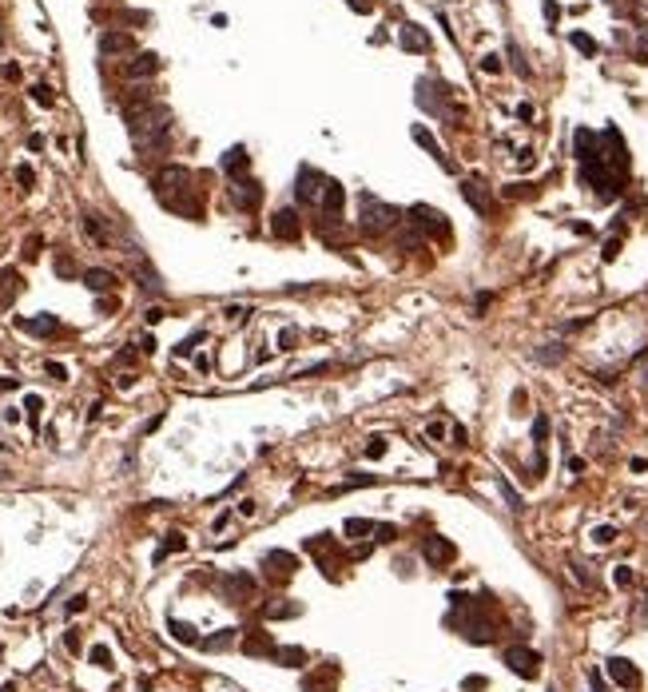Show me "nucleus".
Masks as SVG:
<instances>
[{
    "label": "nucleus",
    "instance_id": "nucleus-18",
    "mask_svg": "<svg viewBox=\"0 0 648 692\" xmlns=\"http://www.w3.org/2000/svg\"><path fill=\"white\" fill-rule=\"evenodd\" d=\"M334 680H338V664H326L322 673H311L302 680V692H334Z\"/></svg>",
    "mask_w": 648,
    "mask_h": 692
},
{
    "label": "nucleus",
    "instance_id": "nucleus-12",
    "mask_svg": "<svg viewBox=\"0 0 648 692\" xmlns=\"http://www.w3.org/2000/svg\"><path fill=\"white\" fill-rule=\"evenodd\" d=\"M159 72V56L156 52H140V56H131L124 64V76L127 80H147V76H156Z\"/></svg>",
    "mask_w": 648,
    "mask_h": 692
},
{
    "label": "nucleus",
    "instance_id": "nucleus-43",
    "mask_svg": "<svg viewBox=\"0 0 648 692\" xmlns=\"http://www.w3.org/2000/svg\"><path fill=\"white\" fill-rule=\"evenodd\" d=\"M613 537H617V530H613V525H601V530L593 533V541H597V545H609Z\"/></svg>",
    "mask_w": 648,
    "mask_h": 692
},
{
    "label": "nucleus",
    "instance_id": "nucleus-1",
    "mask_svg": "<svg viewBox=\"0 0 648 692\" xmlns=\"http://www.w3.org/2000/svg\"><path fill=\"white\" fill-rule=\"evenodd\" d=\"M156 195L159 203L175 215H187V219H199L203 215V203H199V191H195V179H191L187 167H163L156 176Z\"/></svg>",
    "mask_w": 648,
    "mask_h": 692
},
{
    "label": "nucleus",
    "instance_id": "nucleus-22",
    "mask_svg": "<svg viewBox=\"0 0 648 692\" xmlns=\"http://www.w3.org/2000/svg\"><path fill=\"white\" fill-rule=\"evenodd\" d=\"M394 243H398V251H422V247H426V235H422V231H418V227H414L410 219H406Z\"/></svg>",
    "mask_w": 648,
    "mask_h": 692
},
{
    "label": "nucleus",
    "instance_id": "nucleus-20",
    "mask_svg": "<svg viewBox=\"0 0 648 692\" xmlns=\"http://www.w3.org/2000/svg\"><path fill=\"white\" fill-rule=\"evenodd\" d=\"M20 271H12V267H4L0 271V306H12V299L20 294Z\"/></svg>",
    "mask_w": 648,
    "mask_h": 692
},
{
    "label": "nucleus",
    "instance_id": "nucleus-11",
    "mask_svg": "<svg viewBox=\"0 0 648 692\" xmlns=\"http://www.w3.org/2000/svg\"><path fill=\"white\" fill-rule=\"evenodd\" d=\"M461 199H465L477 215H493V195L485 191V183H477V179H461Z\"/></svg>",
    "mask_w": 648,
    "mask_h": 692
},
{
    "label": "nucleus",
    "instance_id": "nucleus-26",
    "mask_svg": "<svg viewBox=\"0 0 648 692\" xmlns=\"http://www.w3.org/2000/svg\"><path fill=\"white\" fill-rule=\"evenodd\" d=\"M84 231H88L100 247H108V231H104V223H100V215H84Z\"/></svg>",
    "mask_w": 648,
    "mask_h": 692
},
{
    "label": "nucleus",
    "instance_id": "nucleus-13",
    "mask_svg": "<svg viewBox=\"0 0 648 692\" xmlns=\"http://www.w3.org/2000/svg\"><path fill=\"white\" fill-rule=\"evenodd\" d=\"M223 593H227L231 605H239V601H247V597L254 593V577H247V573H227V577H223Z\"/></svg>",
    "mask_w": 648,
    "mask_h": 692
},
{
    "label": "nucleus",
    "instance_id": "nucleus-31",
    "mask_svg": "<svg viewBox=\"0 0 648 692\" xmlns=\"http://www.w3.org/2000/svg\"><path fill=\"white\" fill-rule=\"evenodd\" d=\"M573 48L585 52V56H597V40H593V36H585V32H573Z\"/></svg>",
    "mask_w": 648,
    "mask_h": 692
},
{
    "label": "nucleus",
    "instance_id": "nucleus-9",
    "mask_svg": "<svg viewBox=\"0 0 648 692\" xmlns=\"http://www.w3.org/2000/svg\"><path fill=\"white\" fill-rule=\"evenodd\" d=\"M342 203H346L342 183H338V179H326V191H322V203H318L322 223H338V219H342Z\"/></svg>",
    "mask_w": 648,
    "mask_h": 692
},
{
    "label": "nucleus",
    "instance_id": "nucleus-6",
    "mask_svg": "<svg viewBox=\"0 0 648 692\" xmlns=\"http://www.w3.org/2000/svg\"><path fill=\"white\" fill-rule=\"evenodd\" d=\"M295 569H299V561H295L290 553H283V549H275V553H263V573H267L275 585H286V581L295 577Z\"/></svg>",
    "mask_w": 648,
    "mask_h": 692
},
{
    "label": "nucleus",
    "instance_id": "nucleus-41",
    "mask_svg": "<svg viewBox=\"0 0 648 692\" xmlns=\"http://www.w3.org/2000/svg\"><path fill=\"white\" fill-rule=\"evenodd\" d=\"M32 100L48 108V104H52V88H48V84H36V88H32Z\"/></svg>",
    "mask_w": 648,
    "mask_h": 692
},
{
    "label": "nucleus",
    "instance_id": "nucleus-32",
    "mask_svg": "<svg viewBox=\"0 0 648 692\" xmlns=\"http://www.w3.org/2000/svg\"><path fill=\"white\" fill-rule=\"evenodd\" d=\"M497 489H501V494H506V501H509V509H521V494H517V489H513V485H509V482H506V478H497Z\"/></svg>",
    "mask_w": 648,
    "mask_h": 692
},
{
    "label": "nucleus",
    "instance_id": "nucleus-4",
    "mask_svg": "<svg viewBox=\"0 0 648 692\" xmlns=\"http://www.w3.org/2000/svg\"><path fill=\"white\" fill-rule=\"evenodd\" d=\"M410 223L422 231V235H438V239H450V223H445V215L442 211H434V207H426V203H414L410 207Z\"/></svg>",
    "mask_w": 648,
    "mask_h": 692
},
{
    "label": "nucleus",
    "instance_id": "nucleus-30",
    "mask_svg": "<svg viewBox=\"0 0 648 692\" xmlns=\"http://www.w3.org/2000/svg\"><path fill=\"white\" fill-rule=\"evenodd\" d=\"M342 533H346V537H362V533H374V525H370L366 517H350L346 525H342Z\"/></svg>",
    "mask_w": 648,
    "mask_h": 692
},
{
    "label": "nucleus",
    "instance_id": "nucleus-29",
    "mask_svg": "<svg viewBox=\"0 0 648 692\" xmlns=\"http://www.w3.org/2000/svg\"><path fill=\"white\" fill-rule=\"evenodd\" d=\"M235 641V628H223L219 637H211V641H199L207 648V653H219V648H227V644Z\"/></svg>",
    "mask_w": 648,
    "mask_h": 692
},
{
    "label": "nucleus",
    "instance_id": "nucleus-37",
    "mask_svg": "<svg viewBox=\"0 0 648 692\" xmlns=\"http://www.w3.org/2000/svg\"><path fill=\"white\" fill-rule=\"evenodd\" d=\"M541 362H557V358H565V346H557V342H549V350H537Z\"/></svg>",
    "mask_w": 648,
    "mask_h": 692
},
{
    "label": "nucleus",
    "instance_id": "nucleus-24",
    "mask_svg": "<svg viewBox=\"0 0 648 692\" xmlns=\"http://www.w3.org/2000/svg\"><path fill=\"white\" fill-rule=\"evenodd\" d=\"M609 676H613L617 684H636V668H633V660H624V657L609 660Z\"/></svg>",
    "mask_w": 648,
    "mask_h": 692
},
{
    "label": "nucleus",
    "instance_id": "nucleus-16",
    "mask_svg": "<svg viewBox=\"0 0 648 692\" xmlns=\"http://www.w3.org/2000/svg\"><path fill=\"white\" fill-rule=\"evenodd\" d=\"M398 44L406 52H429V36H426V28H418V24H402V28H398Z\"/></svg>",
    "mask_w": 648,
    "mask_h": 692
},
{
    "label": "nucleus",
    "instance_id": "nucleus-25",
    "mask_svg": "<svg viewBox=\"0 0 648 692\" xmlns=\"http://www.w3.org/2000/svg\"><path fill=\"white\" fill-rule=\"evenodd\" d=\"M20 326H24L28 335H56V330H60V322L52 319V315H44V319H24Z\"/></svg>",
    "mask_w": 648,
    "mask_h": 692
},
{
    "label": "nucleus",
    "instance_id": "nucleus-5",
    "mask_svg": "<svg viewBox=\"0 0 648 692\" xmlns=\"http://www.w3.org/2000/svg\"><path fill=\"white\" fill-rule=\"evenodd\" d=\"M270 235L279 243H299L302 239V219L295 207H279L275 211V219H270Z\"/></svg>",
    "mask_w": 648,
    "mask_h": 692
},
{
    "label": "nucleus",
    "instance_id": "nucleus-15",
    "mask_svg": "<svg viewBox=\"0 0 648 692\" xmlns=\"http://www.w3.org/2000/svg\"><path fill=\"white\" fill-rule=\"evenodd\" d=\"M414 144H418V147H426V151H429V156H434L438 163H442L445 171H458V167H454V160H450V156L442 151V144H438V140H434V135H429V131L422 128V124L414 128Z\"/></svg>",
    "mask_w": 648,
    "mask_h": 692
},
{
    "label": "nucleus",
    "instance_id": "nucleus-19",
    "mask_svg": "<svg viewBox=\"0 0 648 692\" xmlns=\"http://www.w3.org/2000/svg\"><path fill=\"white\" fill-rule=\"evenodd\" d=\"M275 648H279V644L270 641L263 628H254L251 637L243 641V653H251V657H275Z\"/></svg>",
    "mask_w": 648,
    "mask_h": 692
},
{
    "label": "nucleus",
    "instance_id": "nucleus-35",
    "mask_svg": "<svg viewBox=\"0 0 648 692\" xmlns=\"http://www.w3.org/2000/svg\"><path fill=\"white\" fill-rule=\"evenodd\" d=\"M199 338H203V330H195V335H191V338H183V342L175 346V355H179V358H187L191 350H195V342H199Z\"/></svg>",
    "mask_w": 648,
    "mask_h": 692
},
{
    "label": "nucleus",
    "instance_id": "nucleus-14",
    "mask_svg": "<svg viewBox=\"0 0 648 692\" xmlns=\"http://www.w3.org/2000/svg\"><path fill=\"white\" fill-rule=\"evenodd\" d=\"M100 52H104V56H124V52H136V40H131L127 32L108 28V32L100 36Z\"/></svg>",
    "mask_w": 648,
    "mask_h": 692
},
{
    "label": "nucleus",
    "instance_id": "nucleus-52",
    "mask_svg": "<svg viewBox=\"0 0 648 692\" xmlns=\"http://www.w3.org/2000/svg\"><path fill=\"white\" fill-rule=\"evenodd\" d=\"M617 585H633V569H624V565H620V569H617Z\"/></svg>",
    "mask_w": 648,
    "mask_h": 692
},
{
    "label": "nucleus",
    "instance_id": "nucleus-39",
    "mask_svg": "<svg viewBox=\"0 0 648 692\" xmlns=\"http://www.w3.org/2000/svg\"><path fill=\"white\" fill-rule=\"evenodd\" d=\"M295 342H299V330H295V326H286L283 335H279V346H283V350H295Z\"/></svg>",
    "mask_w": 648,
    "mask_h": 692
},
{
    "label": "nucleus",
    "instance_id": "nucleus-46",
    "mask_svg": "<svg viewBox=\"0 0 648 692\" xmlns=\"http://www.w3.org/2000/svg\"><path fill=\"white\" fill-rule=\"evenodd\" d=\"M465 689H470V692H481V689H485V676H465Z\"/></svg>",
    "mask_w": 648,
    "mask_h": 692
},
{
    "label": "nucleus",
    "instance_id": "nucleus-23",
    "mask_svg": "<svg viewBox=\"0 0 648 692\" xmlns=\"http://www.w3.org/2000/svg\"><path fill=\"white\" fill-rule=\"evenodd\" d=\"M275 660L286 664V668H302V664H306V653H302L299 644H279V648H275Z\"/></svg>",
    "mask_w": 648,
    "mask_h": 692
},
{
    "label": "nucleus",
    "instance_id": "nucleus-36",
    "mask_svg": "<svg viewBox=\"0 0 648 692\" xmlns=\"http://www.w3.org/2000/svg\"><path fill=\"white\" fill-rule=\"evenodd\" d=\"M509 60H513V68H517V76H529V64L521 60V48H517V44H509Z\"/></svg>",
    "mask_w": 648,
    "mask_h": 692
},
{
    "label": "nucleus",
    "instance_id": "nucleus-42",
    "mask_svg": "<svg viewBox=\"0 0 648 692\" xmlns=\"http://www.w3.org/2000/svg\"><path fill=\"white\" fill-rule=\"evenodd\" d=\"M56 274H64V279H72V274H76V267H72V259H68V255H56Z\"/></svg>",
    "mask_w": 648,
    "mask_h": 692
},
{
    "label": "nucleus",
    "instance_id": "nucleus-8",
    "mask_svg": "<svg viewBox=\"0 0 648 692\" xmlns=\"http://www.w3.org/2000/svg\"><path fill=\"white\" fill-rule=\"evenodd\" d=\"M231 203L243 211H259L263 203V187H259V179L243 176V179H231Z\"/></svg>",
    "mask_w": 648,
    "mask_h": 692
},
{
    "label": "nucleus",
    "instance_id": "nucleus-48",
    "mask_svg": "<svg viewBox=\"0 0 648 692\" xmlns=\"http://www.w3.org/2000/svg\"><path fill=\"white\" fill-rule=\"evenodd\" d=\"M481 72H501V60H497V56H485V60H481Z\"/></svg>",
    "mask_w": 648,
    "mask_h": 692
},
{
    "label": "nucleus",
    "instance_id": "nucleus-44",
    "mask_svg": "<svg viewBox=\"0 0 648 692\" xmlns=\"http://www.w3.org/2000/svg\"><path fill=\"white\" fill-rule=\"evenodd\" d=\"M247 315H251L247 306H231V310H227V319L231 322H247Z\"/></svg>",
    "mask_w": 648,
    "mask_h": 692
},
{
    "label": "nucleus",
    "instance_id": "nucleus-10",
    "mask_svg": "<svg viewBox=\"0 0 648 692\" xmlns=\"http://www.w3.org/2000/svg\"><path fill=\"white\" fill-rule=\"evenodd\" d=\"M422 557H426V561L434 565V569H442V565H450L454 557H458V545L434 533V537H426V545H422Z\"/></svg>",
    "mask_w": 648,
    "mask_h": 692
},
{
    "label": "nucleus",
    "instance_id": "nucleus-45",
    "mask_svg": "<svg viewBox=\"0 0 648 692\" xmlns=\"http://www.w3.org/2000/svg\"><path fill=\"white\" fill-rule=\"evenodd\" d=\"M16 179H20L24 187H32V183H36V176H32V167H16Z\"/></svg>",
    "mask_w": 648,
    "mask_h": 692
},
{
    "label": "nucleus",
    "instance_id": "nucleus-21",
    "mask_svg": "<svg viewBox=\"0 0 648 692\" xmlns=\"http://www.w3.org/2000/svg\"><path fill=\"white\" fill-rule=\"evenodd\" d=\"M84 287L95 290V294H104V290L115 287V274L104 271V267H88V271H84Z\"/></svg>",
    "mask_w": 648,
    "mask_h": 692
},
{
    "label": "nucleus",
    "instance_id": "nucleus-27",
    "mask_svg": "<svg viewBox=\"0 0 648 692\" xmlns=\"http://www.w3.org/2000/svg\"><path fill=\"white\" fill-rule=\"evenodd\" d=\"M172 637L183 641V644H199V637H195V628H191L187 621H172Z\"/></svg>",
    "mask_w": 648,
    "mask_h": 692
},
{
    "label": "nucleus",
    "instance_id": "nucleus-33",
    "mask_svg": "<svg viewBox=\"0 0 648 692\" xmlns=\"http://www.w3.org/2000/svg\"><path fill=\"white\" fill-rule=\"evenodd\" d=\"M263 617H275V621H279V617H299V605H267Z\"/></svg>",
    "mask_w": 648,
    "mask_h": 692
},
{
    "label": "nucleus",
    "instance_id": "nucleus-53",
    "mask_svg": "<svg viewBox=\"0 0 648 692\" xmlns=\"http://www.w3.org/2000/svg\"><path fill=\"white\" fill-rule=\"evenodd\" d=\"M465 442H470V434H465L461 426H454V446H465Z\"/></svg>",
    "mask_w": 648,
    "mask_h": 692
},
{
    "label": "nucleus",
    "instance_id": "nucleus-47",
    "mask_svg": "<svg viewBox=\"0 0 648 692\" xmlns=\"http://www.w3.org/2000/svg\"><path fill=\"white\" fill-rule=\"evenodd\" d=\"M64 644H68V653H80V637H76V628H68V637H64Z\"/></svg>",
    "mask_w": 648,
    "mask_h": 692
},
{
    "label": "nucleus",
    "instance_id": "nucleus-17",
    "mask_svg": "<svg viewBox=\"0 0 648 692\" xmlns=\"http://www.w3.org/2000/svg\"><path fill=\"white\" fill-rule=\"evenodd\" d=\"M223 171L231 179H243L251 171V156H247V147H231L227 156H223Z\"/></svg>",
    "mask_w": 648,
    "mask_h": 692
},
{
    "label": "nucleus",
    "instance_id": "nucleus-2",
    "mask_svg": "<svg viewBox=\"0 0 648 692\" xmlns=\"http://www.w3.org/2000/svg\"><path fill=\"white\" fill-rule=\"evenodd\" d=\"M358 207H362L358 227H362L370 239H374V235H386V231H394L398 223H406V219H402V211L390 207V203H382V199H374V195H362V199H358Z\"/></svg>",
    "mask_w": 648,
    "mask_h": 692
},
{
    "label": "nucleus",
    "instance_id": "nucleus-7",
    "mask_svg": "<svg viewBox=\"0 0 648 692\" xmlns=\"http://www.w3.org/2000/svg\"><path fill=\"white\" fill-rule=\"evenodd\" d=\"M506 664L517 676H525V680H533V676L541 673V668H537L541 657L533 653V648H525V644H509V648H506Z\"/></svg>",
    "mask_w": 648,
    "mask_h": 692
},
{
    "label": "nucleus",
    "instance_id": "nucleus-34",
    "mask_svg": "<svg viewBox=\"0 0 648 692\" xmlns=\"http://www.w3.org/2000/svg\"><path fill=\"white\" fill-rule=\"evenodd\" d=\"M92 664H95V668H111V653L104 648V644H95V648H92Z\"/></svg>",
    "mask_w": 648,
    "mask_h": 692
},
{
    "label": "nucleus",
    "instance_id": "nucleus-49",
    "mask_svg": "<svg viewBox=\"0 0 648 692\" xmlns=\"http://www.w3.org/2000/svg\"><path fill=\"white\" fill-rule=\"evenodd\" d=\"M48 374H52V378H56V382H64V378H68V371H64L60 362H48Z\"/></svg>",
    "mask_w": 648,
    "mask_h": 692
},
{
    "label": "nucleus",
    "instance_id": "nucleus-40",
    "mask_svg": "<svg viewBox=\"0 0 648 692\" xmlns=\"http://www.w3.org/2000/svg\"><path fill=\"white\" fill-rule=\"evenodd\" d=\"M386 453V438H370L366 442V458H382Z\"/></svg>",
    "mask_w": 648,
    "mask_h": 692
},
{
    "label": "nucleus",
    "instance_id": "nucleus-50",
    "mask_svg": "<svg viewBox=\"0 0 648 692\" xmlns=\"http://www.w3.org/2000/svg\"><path fill=\"white\" fill-rule=\"evenodd\" d=\"M374 533H378V541H394V525H374Z\"/></svg>",
    "mask_w": 648,
    "mask_h": 692
},
{
    "label": "nucleus",
    "instance_id": "nucleus-3",
    "mask_svg": "<svg viewBox=\"0 0 648 692\" xmlns=\"http://www.w3.org/2000/svg\"><path fill=\"white\" fill-rule=\"evenodd\" d=\"M322 191H326V176H322L318 167H306V163H302L299 176H295V199L306 203V207H318V203H322Z\"/></svg>",
    "mask_w": 648,
    "mask_h": 692
},
{
    "label": "nucleus",
    "instance_id": "nucleus-51",
    "mask_svg": "<svg viewBox=\"0 0 648 692\" xmlns=\"http://www.w3.org/2000/svg\"><path fill=\"white\" fill-rule=\"evenodd\" d=\"M84 605H88V597H84V593H76L72 601H68V612H80Z\"/></svg>",
    "mask_w": 648,
    "mask_h": 692
},
{
    "label": "nucleus",
    "instance_id": "nucleus-28",
    "mask_svg": "<svg viewBox=\"0 0 648 692\" xmlns=\"http://www.w3.org/2000/svg\"><path fill=\"white\" fill-rule=\"evenodd\" d=\"M183 545H187V537H183V533H167V541H163V545H159V553H156V561H163V557H167V553H175V549H183Z\"/></svg>",
    "mask_w": 648,
    "mask_h": 692
},
{
    "label": "nucleus",
    "instance_id": "nucleus-38",
    "mask_svg": "<svg viewBox=\"0 0 648 692\" xmlns=\"http://www.w3.org/2000/svg\"><path fill=\"white\" fill-rule=\"evenodd\" d=\"M533 438H537V446H545V438H549V418H545V414L533 422Z\"/></svg>",
    "mask_w": 648,
    "mask_h": 692
}]
</instances>
